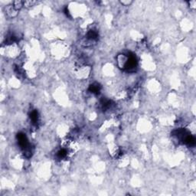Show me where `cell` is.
<instances>
[{"mask_svg":"<svg viewBox=\"0 0 196 196\" xmlns=\"http://www.w3.org/2000/svg\"><path fill=\"white\" fill-rule=\"evenodd\" d=\"M137 67V60L136 57L134 55H128L127 56V61L125 65L124 69H126L128 71H134Z\"/></svg>","mask_w":196,"mask_h":196,"instance_id":"obj_1","label":"cell"},{"mask_svg":"<svg viewBox=\"0 0 196 196\" xmlns=\"http://www.w3.org/2000/svg\"><path fill=\"white\" fill-rule=\"evenodd\" d=\"M183 142L188 146H194L195 145V137L193 136L188 135V134L184 138Z\"/></svg>","mask_w":196,"mask_h":196,"instance_id":"obj_2","label":"cell"},{"mask_svg":"<svg viewBox=\"0 0 196 196\" xmlns=\"http://www.w3.org/2000/svg\"><path fill=\"white\" fill-rule=\"evenodd\" d=\"M30 119L32 120V124L35 125V126H37V124L38 123V120H39V116H38V113L37 110H34L31 112Z\"/></svg>","mask_w":196,"mask_h":196,"instance_id":"obj_3","label":"cell"},{"mask_svg":"<svg viewBox=\"0 0 196 196\" xmlns=\"http://www.w3.org/2000/svg\"><path fill=\"white\" fill-rule=\"evenodd\" d=\"M86 38L91 42L96 41L98 38V32L95 30H90L87 34Z\"/></svg>","mask_w":196,"mask_h":196,"instance_id":"obj_4","label":"cell"},{"mask_svg":"<svg viewBox=\"0 0 196 196\" xmlns=\"http://www.w3.org/2000/svg\"><path fill=\"white\" fill-rule=\"evenodd\" d=\"M100 89H101V86L97 84V83H95L93 84L90 85L89 87V91L91 92L92 93H94V94H98L100 93Z\"/></svg>","mask_w":196,"mask_h":196,"instance_id":"obj_5","label":"cell"},{"mask_svg":"<svg viewBox=\"0 0 196 196\" xmlns=\"http://www.w3.org/2000/svg\"><path fill=\"white\" fill-rule=\"evenodd\" d=\"M6 12L7 15H9V17H15L17 15V11L14 9L12 4L9 5L6 7Z\"/></svg>","mask_w":196,"mask_h":196,"instance_id":"obj_6","label":"cell"},{"mask_svg":"<svg viewBox=\"0 0 196 196\" xmlns=\"http://www.w3.org/2000/svg\"><path fill=\"white\" fill-rule=\"evenodd\" d=\"M12 6L16 11H19L24 6V2L22 1H15L12 2Z\"/></svg>","mask_w":196,"mask_h":196,"instance_id":"obj_7","label":"cell"},{"mask_svg":"<svg viewBox=\"0 0 196 196\" xmlns=\"http://www.w3.org/2000/svg\"><path fill=\"white\" fill-rule=\"evenodd\" d=\"M67 156H68V152H67V150L65 149H61L57 153V158L60 159H64Z\"/></svg>","mask_w":196,"mask_h":196,"instance_id":"obj_8","label":"cell"},{"mask_svg":"<svg viewBox=\"0 0 196 196\" xmlns=\"http://www.w3.org/2000/svg\"><path fill=\"white\" fill-rule=\"evenodd\" d=\"M35 4V2H34V1H26V2H24V6L26 7L32 6Z\"/></svg>","mask_w":196,"mask_h":196,"instance_id":"obj_9","label":"cell"},{"mask_svg":"<svg viewBox=\"0 0 196 196\" xmlns=\"http://www.w3.org/2000/svg\"><path fill=\"white\" fill-rule=\"evenodd\" d=\"M132 1H120V3L123 4V6H129L132 3Z\"/></svg>","mask_w":196,"mask_h":196,"instance_id":"obj_10","label":"cell"},{"mask_svg":"<svg viewBox=\"0 0 196 196\" xmlns=\"http://www.w3.org/2000/svg\"><path fill=\"white\" fill-rule=\"evenodd\" d=\"M64 13H65V15L68 16V18H71V15L70 14V12L68 10V7H65V9H64Z\"/></svg>","mask_w":196,"mask_h":196,"instance_id":"obj_11","label":"cell"}]
</instances>
